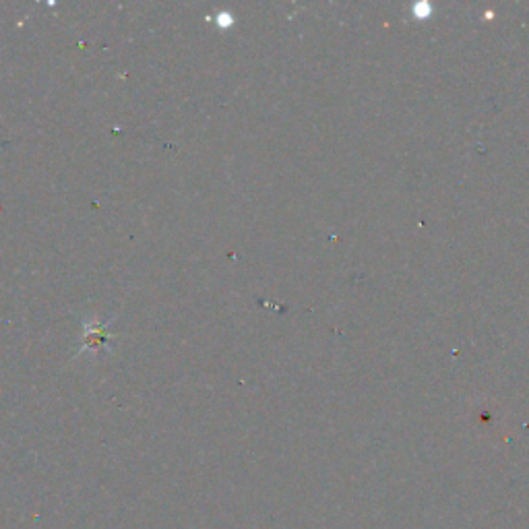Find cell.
<instances>
[{"instance_id": "cell-1", "label": "cell", "mask_w": 529, "mask_h": 529, "mask_svg": "<svg viewBox=\"0 0 529 529\" xmlns=\"http://www.w3.org/2000/svg\"><path fill=\"white\" fill-rule=\"evenodd\" d=\"M105 341H107V324L87 329V347L85 349H97V345H105Z\"/></svg>"}]
</instances>
